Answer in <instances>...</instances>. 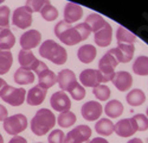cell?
<instances>
[{"mask_svg": "<svg viewBox=\"0 0 148 143\" xmlns=\"http://www.w3.org/2000/svg\"><path fill=\"white\" fill-rule=\"evenodd\" d=\"M56 116L49 109H40L31 121V130L37 136H44L56 125Z\"/></svg>", "mask_w": 148, "mask_h": 143, "instance_id": "cell-1", "label": "cell"}, {"mask_svg": "<svg viewBox=\"0 0 148 143\" xmlns=\"http://www.w3.org/2000/svg\"><path fill=\"white\" fill-rule=\"evenodd\" d=\"M39 55L58 66L64 65L68 60V53L65 48L60 44H57V42L52 40H46L40 44Z\"/></svg>", "mask_w": 148, "mask_h": 143, "instance_id": "cell-2", "label": "cell"}, {"mask_svg": "<svg viewBox=\"0 0 148 143\" xmlns=\"http://www.w3.org/2000/svg\"><path fill=\"white\" fill-rule=\"evenodd\" d=\"M55 35L58 40L66 45H75L82 42V37L76 26H72L71 24L66 23L65 20H60L55 25Z\"/></svg>", "mask_w": 148, "mask_h": 143, "instance_id": "cell-3", "label": "cell"}, {"mask_svg": "<svg viewBox=\"0 0 148 143\" xmlns=\"http://www.w3.org/2000/svg\"><path fill=\"white\" fill-rule=\"evenodd\" d=\"M119 62L115 58V56L108 51L106 53L101 60L98 62V70L102 75V82H108V81H113L114 76H115V68L117 67Z\"/></svg>", "mask_w": 148, "mask_h": 143, "instance_id": "cell-4", "label": "cell"}, {"mask_svg": "<svg viewBox=\"0 0 148 143\" xmlns=\"http://www.w3.org/2000/svg\"><path fill=\"white\" fill-rule=\"evenodd\" d=\"M0 98H1L5 103L10 104L11 106H20L26 98V91L23 87H13L6 85L1 92H0Z\"/></svg>", "mask_w": 148, "mask_h": 143, "instance_id": "cell-5", "label": "cell"}, {"mask_svg": "<svg viewBox=\"0 0 148 143\" xmlns=\"http://www.w3.org/2000/svg\"><path fill=\"white\" fill-rule=\"evenodd\" d=\"M27 128V118L23 113H17L7 117L4 121V129L8 135L17 136Z\"/></svg>", "mask_w": 148, "mask_h": 143, "instance_id": "cell-6", "label": "cell"}, {"mask_svg": "<svg viewBox=\"0 0 148 143\" xmlns=\"http://www.w3.org/2000/svg\"><path fill=\"white\" fill-rule=\"evenodd\" d=\"M34 73H37L38 79H39L38 86L44 88V90L50 88L55 85V83H57V75L51 69H49L47 66L43 61H39L38 66H37V68L34 69Z\"/></svg>", "mask_w": 148, "mask_h": 143, "instance_id": "cell-7", "label": "cell"}, {"mask_svg": "<svg viewBox=\"0 0 148 143\" xmlns=\"http://www.w3.org/2000/svg\"><path fill=\"white\" fill-rule=\"evenodd\" d=\"M91 137V129L88 125H77L65 136L64 143H85Z\"/></svg>", "mask_w": 148, "mask_h": 143, "instance_id": "cell-8", "label": "cell"}, {"mask_svg": "<svg viewBox=\"0 0 148 143\" xmlns=\"http://www.w3.org/2000/svg\"><path fill=\"white\" fill-rule=\"evenodd\" d=\"M12 23L19 29H27L32 24V13L26 6H20L12 15Z\"/></svg>", "mask_w": 148, "mask_h": 143, "instance_id": "cell-9", "label": "cell"}, {"mask_svg": "<svg viewBox=\"0 0 148 143\" xmlns=\"http://www.w3.org/2000/svg\"><path fill=\"white\" fill-rule=\"evenodd\" d=\"M102 112H103L102 105L95 100H90V101L84 103L82 105V109H81L82 117L85 119V121H89V122L97 121V119L101 117Z\"/></svg>", "mask_w": 148, "mask_h": 143, "instance_id": "cell-10", "label": "cell"}, {"mask_svg": "<svg viewBox=\"0 0 148 143\" xmlns=\"http://www.w3.org/2000/svg\"><path fill=\"white\" fill-rule=\"evenodd\" d=\"M114 131L120 137H132L138 131V125L134 118H125L114 125Z\"/></svg>", "mask_w": 148, "mask_h": 143, "instance_id": "cell-11", "label": "cell"}, {"mask_svg": "<svg viewBox=\"0 0 148 143\" xmlns=\"http://www.w3.org/2000/svg\"><path fill=\"white\" fill-rule=\"evenodd\" d=\"M50 104L53 110L59 112H68L71 109V100L69 95L63 91L55 92L50 98Z\"/></svg>", "mask_w": 148, "mask_h": 143, "instance_id": "cell-12", "label": "cell"}, {"mask_svg": "<svg viewBox=\"0 0 148 143\" xmlns=\"http://www.w3.org/2000/svg\"><path fill=\"white\" fill-rule=\"evenodd\" d=\"M109 51L115 56L119 63H127L133 58L135 47L134 44H117V47L110 49Z\"/></svg>", "mask_w": 148, "mask_h": 143, "instance_id": "cell-13", "label": "cell"}, {"mask_svg": "<svg viewBox=\"0 0 148 143\" xmlns=\"http://www.w3.org/2000/svg\"><path fill=\"white\" fill-rule=\"evenodd\" d=\"M42 42V33L38 30H29L20 36V45L24 50L37 48Z\"/></svg>", "mask_w": 148, "mask_h": 143, "instance_id": "cell-14", "label": "cell"}, {"mask_svg": "<svg viewBox=\"0 0 148 143\" xmlns=\"http://www.w3.org/2000/svg\"><path fill=\"white\" fill-rule=\"evenodd\" d=\"M79 81L85 87H96L101 85L102 75L98 69H84L79 74Z\"/></svg>", "mask_w": 148, "mask_h": 143, "instance_id": "cell-15", "label": "cell"}, {"mask_svg": "<svg viewBox=\"0 0 148 143\" xmlns=\"http://www.w3.org/2000/svg\"><path fill=\"white\" fill-rule=\"evenodd\" d=\"M83 17V8L81 5L69 1L64 6V20L69 24H72L79 20Z\"/></svg>", "mask_w": 148, "mask_h": 143, "instance_id": "cell-16", "label": "cell"}, {"mask_svg": "<svg viewBox=\"0 0 148 143\" xmlns=\"http://www.w3.org/2000/svg\"><path fill=\"white\" fill-rule=\"evenodd\" d=\"M113 83L120 92H126L130 90L133 85V76L130 73H128L126 70L116 72V74L113 79Z\"/></svg>", "mask_w": 148, "mask_h": 143, "instance_id": "cell-17", "label": "cell"}, {"mask_svg": "<svg viewBox=\"0 0 148 143\" xmlns=\"http://www.w3.org/2000/svg\"><path fill=\"white\" fill-rule=\"evenodd\" d=\"M57 82L62 91H69L77 82L76 75L71 69H62L57 75Z\"/></svg>", "mask_w": 148, "mask_h": 143, "instance_id": "cell-18", "label": "cell"}, {"mask_svg": "<svg viewBox=\"0 0 148 143\" xmlns=\"http://www.w3.org/2000/svg\"><path fill=\"white\" fill-rule=\"evenodd\" d=\"M18 61L21 68H26L33 72L39 63V60L33 55L31 50H24V49H21L18 54Z\"/></svg>", "mask_w": 148, "mask_h": 143, "instance_id": "cell-19", "label": "cell"}, {"mask_svg": "<svg viewBox=\"0 0 148 143\" xmlns=\"http://www.w3.org/2000/svg\"><path fill=\"white\" fill-rule=\"evenodd\" d=\"M112 40H113V29L109 25V23L103 29H101L94 35L95 44H97L98 47H108L112 43Z\"/></svg>", "mask_w": 148, "mask_h": 143, "instance_id": "cell-20", "label": "cell"}, {"mask_svg": "<svg viewBox=\"0 0 148 143\" xmlns=\"http://www.w3.org/2000/svg\"><path fill=\"white\" fill-rule=\"evenodd\" d=\"M46 97V90L34 86L26 93V103L31 106H38L40 105Z\"/></svg>", "mask_w": 148, "mask_h": 143, "instance_id": "cell-21", "label": "cell"}, {"mask_svg": "<svg viewBox=\"0 0 148 143\" xmlns=\"http://www.w3.org/2000/svg\"><path fill=\"white\" fill-rule=\"evenodd\" d=\"M96 55H97V50L95 45L92 44H84L77 51V57L82 63H91L95 60Z\"/></svg>", "mask_w": 148, "mask_h": 143, "instance_id": "cell-22", "label": "cell"}, {"mask_svg": "<svg viewBox=\"0 0 148 143\" xmlns=\"http://www.w3.org/2000/svg\"><path fill=\"white\" fill-rule=\"evenodd\" d=\"M16 44V37L13 32L10 29H1L0 30V49L1 50H10Z\"/></svg>", "mask_w": 148, "mask_h": 143, "instance_id": "cell-23", "label": "cell"}, {"mask_svg": "<svg viewBox=\"0 0 148 143\" xmlns=\"http://www.w3.org/2000/svg\"><path fill=\"white\" fill-rule=\"evenodd\" d=\"M14 81L18 85H29L34 81V73L26 68H18L14 73Z\"/></svg>", "mask_w": 148, "mask_h": 143, "instance_id": "cell-24", "label": "cell"}, {"mask_svg": "<svg viewBox=\"0 0 148 143\" xmlns=\"http://www.w3.org/2000/svg\"><path fill=\"white\" fill-rule=\"evenodd\" d=\"M84 23L88 24L90 30H91V32H94V33H96L97 31H100L101 29H103L107 25V24H108V22H106L103 19V17L100 16L98 13H91V15H89L87 18H85V22Z\"/></svg>", "mask_w": 148, "mask_h": 143, "instance_id": "cell-25", "label": "cell"}, {"mask_svg": "<svg viewBox=\"0 0 148 143\" xmlns=\"http://www.w3.org/2000/svg\"><path fill=\"white\" fill-rule=\"evenodd\" d=\"M116 41L117 44H134L136 41V35L126 28L119 26L116 30Z\"/></svg>", "mask_w": 148, "mask_h": 143, "instance_id": "cell-26", "label": "cell"}, {"mask_svg": "<svg viewBox=\"0 0 148 143\" xmlns=\"http://www.w3.org/2000/svg\"><path fill=\"white\" fill-rule=\"evenodd\" d=\"M104 112L110 118H117L123 113V104L116 99L110 100L104 106Z\"/></svg>", "mask_w": 148, "mask_h": 143, "instance_id": "cell-27", "label": "cell"}, {"mask_svg": "<svg viewBox=\"0 0 148 143\" xmlns=\"http://www.w3.org/2000/svg\"><path fill=\"white\" fill-rule=\"evenodd\" d=\"M95 131L102 136H110L114 133V124L108 118H101L95 124Z\"/></svg>", "mask_w": 148, "mask_h": 143, "instance_id": "cell-28", "label": "cell"}, {"mask_svg": "<svg viewBox=\"0 0 148 143\" xmlns=\"http://www.w3.org/2000/svg\"><path fill=\"white\" fill-rule=\"evenodd\" d=\"M12 65H13V55L10 50L0 49V75L8 73Z\"/></svg>", "mask_w": 148, "mask_h": 143, "instance_id": "cell-29", "label": "cell"}, {"mask_svg": "<svg viewBox=\"0 0 148 143\" xmlns=\"http://www.w3.org/2000/svg\"><path fill=\"white\" fill-rule=\"evenodd\" d=\"M126 100L130 106H140L146 101V94L140 88H134L127 94Z\"/></svg>", "mask_w": 148, "mask_h": 143, "instance_id": "cell-30", "label": "cell"}, {"mask_svg": "<svg viewBox=\"0 0 148 143\" xmlns=\"http://www.w3.org/2000/svg\"><path fill=\"white\" fill-rule=\"evenodd\" d=\"M133 72L136 75L147 76L148 75V56H139L133 63Z\"/></svg>", "mask_w": 148, "mask_h": 143, "instance_id": "cell-31", "label": "cell"}, {"mask_svg": "<svg viewBox=\"0 0 148 143\" xmlns=\"http://www.w3.org/2000/svg\"><path fill=\"white\" fill-rule=\"evenodd\" d=\"M76 121H77L76 115L71 111L60 112V115L57 118V123L60 128H70L76 123Z\"/></svg>", "mask_w": 148, "mask_h": 143, "instance_id": "cell-32", "label": "cell"}, {"mask_svg": "<svg viewBox=\"0 0 148 143\" xmlns=\"http://www.w3.org/2000/svg\"><path fill=\"white\" fill-rule=\"evenodd\" d=\"M40 15L43 17V19H45L46 22H53L57 19L58 17V11L55 6L51 5V3L49 1L40 11Z\"/></svg>", "mask_w": 148, "mask_h": 143, "instance_id": "cell-33", "label": "cell"}, {"mask_svg": "<svg viewBox=\"0 0 148 143\" xmlns=\"http://www.w3.org/2000/svg\"><path fill=\"white\" fill-rule=\"evenodd\" d=\"M92 94L95 95V97H96L98 100L104 101V100H108V99H109L112 92H110V88H109L107 85H98V86L94 87Z\"/></svg>", "mask_w": 148, "mask_h": 143, "instance_id": "cell-34", "label": "cell"}, {"mask_svg": "<svg viewBox=\"0 0 148 143\" xmlns=\"http://www.w3.org/2000/svg\"><path fill=\"white\" fill-rule=\"evenodd\" d=\"M68 92L70 93L72 99H75V100H82V99H84L85 94H87V93H85L84 87L81 85L79 82H76L75 85H73Z\"/></svg>", "mask_w": 148, "mask_h": 143, "instance_id": "cell-35", "label": "cell"}, {"mask_svg": "<svg viewBox=\"0 0 148 143\" xmlns=\"http://www.w3.org/2000/svg\"><path fill=\"white\" fill-rule=\"evenodd\" d=\"M10 15H11V10H10L8 6H6V5L0 6V28L8 29Z\"/></svg>", "mask_w": 148, "mask_h": 143, "instance_id": "cell-36", "label": "cell"}, {"mask_svg": "<svg viewBox=\"0 0 148 143\" xmlns=\"http://www.w3.org/2000/svg\"><path fill=\"white\" fill-rule=\"evenodd\" d=\"M49 1H44V0H30V1H26L25 6L30 10L31 13H33V12H40L42 8L47 4Z\"/></svg>", "mask_w": 148, "mask_h": 143, "instance_id": "cell-37", "label": "cell"}, {"mask_svg": "<svg viewBox=\"0 0 148 143\" xmlns=\"http://www.w3.org/2000/svg\"><path fill=\"white\" fill-rule=\"evenodd\" d=\"M134 121L138 125V130L139 131H146L148 130V117L145 116V115H141V113H138L135 115L134 117Z\"/></svg>", "mask_w": 148, "mask_h": 143, "instance_id": "cell-38", "label": "cell"}, {"mask_svg": "<svg viewBox=\"0 0 148 143\" xmlns=\"http://www.w3.org/2000/svg\"><path fill=\"white\" fill-rule=\"evenodd\" d=\"M49 140V143H64V140H65V135L62 130H52L50 135L47 137Z\"/></svg>", "mask_w": 148, "mask_h": 143, "instance_id": "cell-39", "label": "cell"}, {"mask_svg": "<svg viewBox=\"0 0 148 143\" xmlns=\"http://www.w3.org/2000/svg\"><path fill=\"white\" fill-rule=\"evenodd\" d=\"M79 35H81V37H82V41H85V40H88L89 37V35L91 33V30L89 28V25L87 23H81L78 24V25H76Z\"/></svg>", "mask_w": 148, "mask_h": 143, "instance_id": "cell-40", "label": "cell"}, {"mask_svg": "<svg viewBox=\"0 0 148 143\" xmlns=\"http://www.w3.org/2000/svg\"><path fill=\"white\" fill-rule=\"evenodd\" d=\"M8 117V112H7V109L0 104V122H4L5 119Z\"/></svg>", "mask_w": 148, "mask_h": 143, "instance_id": "cell-41", "label": "cell"}, {"mask_svg": "<svg viewBox=\"0 0 148 143\" xmlns=\"http://www.w3.org/2000/svg\"><path fill=\"white\" fill-rule=\"evenodd\" d=\"M8 143H27V141H26L25 137H21V136L17 135V136H13V137H12V138L10 140Z\"/></svg>", "mask_w": 148, "mask_h": 143, "instance_id": "cell-42", "label": "cell"}, {"mask_svg": "<svg viewBox=\"0 0 148 143\" xmlns=\"http://www.w3.org/2000/svg\"><path fill=\"white\" fill-rule=\"evenodd\" d=\"M89 143H109L107 140H104L103 137H95L92 140H90Z\"/></svg>", "mask_w": 148, "mask_h": 143, "instance_id": "cell-43", "label": "cell"}, {"mask_svg": "<svg viewBox=\"0 0 148 143\" xmlns=\"http://www.w3.org/2000/svg\"><path fill=\"white\" fill-rule=\"evenodd\" d=\"M127 143H143V142H142V140H141V138L135 137V138H133V140H129Z\"/></svg>", "mask_w": 148, "mask_h": 143, "instance_id": "cell-44", "label": "cell"}, {"mask_svg": "<svg viewBox=\"0 0 148 143\" xmlns=\"http://www.w3.org/2000/svg\"><path fill=\"white\" fill-rule=\"evenodd\" d=\"M7 85V82L4 80V79H1V78H0V92H1V90L5 87Z\"/></svg>", "mask_w": 148, "mask_h": 143, "instance_id": "cell-45", "label": "cell"}, {"mask_svg": "<svg viewBox=\"0 0 148 143\" xmlns=\"http://www.w3.org/2000/svg\"><path fill=\"white\" fill-rule=\"evenodd\" d=\"M0 143H4V138H3V135L0 134Z\"/></svg>", "mask_w": 148, "mask_h": 143, "instance_id": "cell-46", "label": "cell"}, {"mask_svg": "<svg viewBox=\"0 0 148 143\" xmlns=\"http://www.w3.org/2000/svg\"><path fill=\"white\" fill-rule=\"evenodd\" d=\"M146 112H147V117H148V109H147V111H146Z\"/></svg>", "mask_w": 148, "mask_h": 143, "instance_id": "cell-47", "label": "cell"}, {"mask_svg": "<svg viewBox=\"0 0 148 143\" xmlns=\"http://www.w3.org/2000/svg\"><path fill=\"white\" fill-rule=\"evenodd\" d=\"M89 142H90V141H89ZM89 142H85V143H89Z\"/></svg>", "mask_w": 148, "mask_h": 143, "instance_id": "cell-48", "label": "cell"}, {"mask_svg": "<svg viewBox=\"0 0 148 143\" xmlns=\"http://www.w3.org/2000/svg\"><path fill=\"white\" fill-rule=\"evenodd\" d=\"M38 143H42V142H38Z\"/></svg>", "mask_w": 148, "mask_h": 143, "instance_id": "cell-49", "label": "cell"}]
</instances>
